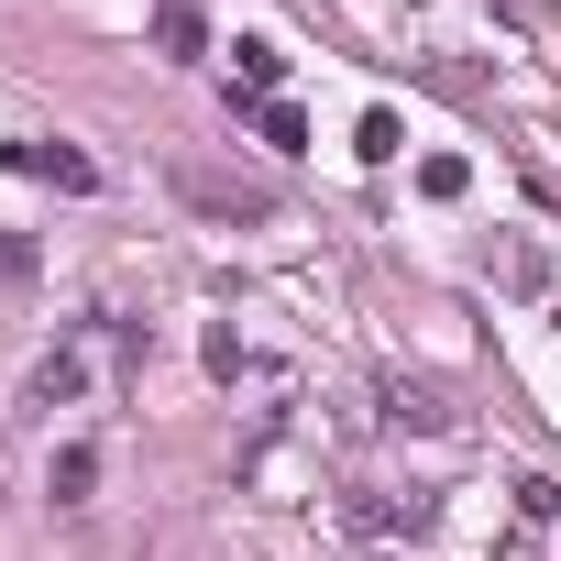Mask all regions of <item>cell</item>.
<instances>
[{
  "label": "cell",
  "instance_id": "7a4b0ae2",
  "mask_svg": "<svg viewBox=\"0 0 561 561\" xmlns=\"http://www.w3.org/2000/svg\"><path fill=\"white\" fill-rule=\"evenodd\" d=\"M165 176H176V198L209 209V220H275V187H264V176H231V165H198V154H176Z\"/></svg>",
  "mask_w": 561,
  "mask_h": 561
},
{
  "label": "cell",
  "instance_id": "9c48e42d",
  "mask_svg": "<svg viewBox=\"0 0 561 561\" xmlns=\"http://www.w3.org/2000/svg\"><path fill=\"white\" fill-rule=\"evenodd\" d=\"M419 187H430V198H462V187H473V165H462V154H430V165H419Z\"/></svg>",
  "mask_w": 561,
  "mask_h": 561
},
{
  "label": "cell",
  "instance_id": "5b68a950",
  "mask_svg": "<svg viewBox=\"0 0 561 561\" xmlns=\"http://www.w3.org/2000/svg\"><path fill=\"white\" fill-rule=\"evenodd\" d=\"M89 484H100V451H89V440H67V451L45 462V495H56V506H89Z\"/></svg>",
  "mask_w": 561,
  "mask_h": 561
},
{
  "label": "cell",
  "instance_id": "30bf717a",
  "mask_svg": "<svg viewBox=\"0 0 561 561\" xmlns=\"http://www.w3.org/2000/svg\"><path fill=\"white\" fill-rule=\"evenodd\" d=\"M242 56V89H275V78H287V56H275V45H231Z\"/></svg>",
  "mask_w": 561,
  "mask_h": 561
},
{
  "label": "cell",
  "instance_id": "52a82bcc",
  "mask_svg": "<svg viewBox=\"0 0 561 561\" xmlns=\"http://www.w3.org/2000/svg\"><path fill=\"white\" fill-rule=\"evenodd\" d=\"M242 111H253V133H264L275 154H298V144H309V122H298L287 100H242Z\"/></svg>",
  "mask_w": 561,
  "mask_h": 561
},
{
  "label": "cell",
  "instance_id": "8992f818",
  "mask_svg": "<svg viewBox=\"0 0 561 561\" xmlns=\"http://www.w3.org/2000/svg\"><path fill=\"white\" fill-rule=\"evenodd\" d=\"M386 419H397V430H451V408H440L430 386H408V375L386 386Z\"/></svg>",
  "mask_w": 561,
  "mask_h": 561
},
{
  "label": "cell",
  "instance_id": "ba28073f",
  "mask_svg": "<svg viewBox=\"0 0 561 561\" xmlns=\"http://www.w3.org/2000/svg\"><path fill=\"white\" fill-rule=\"evenodd\" d=\"M154 45H165V56H198L209 34H198V12H154Z\"/></svg>",
  "mask_w": 561,
  "mask_h": 561
},
{
  "label": "cell",
  "instance_id": "3957f363",
  "mask_svg": "<svg viewBox=\"0 0 561 561\" xmlns=\"http://www.w3.org/2000/svg\"><path fill=\"white\" fill-rule=\"evenodd\" d=\"M12 165H23V176H45V187H78V198L100 187V165H89L78 144H12Z\"/></svg>",
  "mask_w": 561,
  "mask_h": 561
},
{
  "label": "cell",
  "instance_id": "6da1fadb",
  "mask_svg": "<svg viewBox=\"0 0 561 561\" xmlns=\"http://www.w3.org/2000/svg\"><path fill=\"white\" fill-rule=\"evenodd\" d=\"M100 353H122V331H111V320H78V331H67V342H56V353L23 375V419H56V408H78V397L100 386Z\"/></svg>",
  "mask_w": 561,
  "mask_h": 561
},
{
  "label": "cell",
  "instance_id": "8fae6325",
  "mask_svg": "<svg viewBox=\"0 0 561 561\" xmlns=\"http://www.w3.org/2000/svg\"><path fill=\"white\" fill-rule=\"evenodd\" d=\"M0 287H34V242L23 231H0Z\"/></svg>",
  "mask_w": 561,
  "mask_h": 561
},
{
  "label": "cell",
  "instance_id": "277c9868",
  "mask_svg": "<svg viewBox=\"0 0 561 561\" xmlns=\"http://www.w3.org/2000/svg\"><path fill=\"white\" fill-rule=\"evenodd\" d=\"M342 517H353V528H375V539H419V528H430V495H408V506H397V495H353Z\"/></svg>",
  "mask_w": 561,
  "mask_h": 561
}]
</instances>
